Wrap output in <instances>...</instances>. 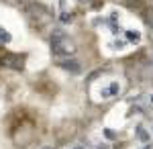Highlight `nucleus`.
Returning <instances> with one entry per match:
<instances>
[{"label": "nucleus", "mask_w": 153, "mask_h": 149, "mask_svg": "<svg viewBox=\"0 0 153 149\" xmlns=\"http://www.w3.org/2000/svg\"><path fill=\"white\" fill-rule=\"evenodd\" d=\"M112 47H114V49H123V47H125V41H114Z\"/></svg>", "instance_id": "obj_8"}, {"label": "nucleus", "mask_w": 153, "mask_h": 149, "mask_svg": "<svg viewBox=\"0 0 153 149\" xmlns=\"http://www.w3.org/2000/svg\"><path fill=\"white\" fill-rule=\"evenodd\" d=\"M137 137L141 139V141H145V143H147V141H149V135H147V131H145V129H143L141 125L137 127Z\"/></svg>", "instance_id": "obj_5"}, {"label": "nucleus", "mask_w": 153, "mask_h": 149, "mask_svg": "<svg viewBox=\"0 0 153 149\" xmlns=\"http://www.w3.org/2000/svg\"><path fill=\"white\" fill-rule=\"evenodd\" d=\"M74 149H84V147H74Z\"/></svg>", "instance_id": "obj_14"}, {"label": "nucleus", "mask_w": 153, "mask_h": 149, "mask_svg": "<svg viewBox=\"0 0 153 149\" xmlns=\"http://www.w3.org/2000/svg\"><path fill=\"white\" fill-rule=\"evenodd\" d=\"M0 43H10V33L0 29Z\"/></svg>", "instance_id": "obj_6"}, {"label": "nucleus", "mask_w": 153, "mask_h": 149, "mask_svg": "<svg viewBox=\"0 0 153 149\" xmlns=\"http://www.w3.org/2000/svg\"><path fill=\"white\" fill-rule=\"evenodd\" d=\"M43 149H53V147H49V145H47V147H43Z\"/></svg>", "instance_id": "obj_12"}, {"label": "nucleus", "mask_w": 153, "mask_h": 149, "mask_svg": "<svg viewBox=\"0 0 153 149\" xmlns=\"http://www.w3.org/2000/svg\"><path fill=\"white\" fill-rule=\"evenodd\" d=\"M143 149H153V147H151V145H145V147H143Z\"/></svg>", "instance_id": "obj_10"}, {"label": "nucleus", "mask_w": 153, "mask_h": 149, "mask_svg": "<svg viewBox=\"0 0 153 149\" xmlns=\"http://www.w3.org/2000/svg\"><path fill=\"white\" fill-rule=\"evenodd\" d=\"M151 57H153V53H151Z\"/></svg>", "instance_id": "obj_16"}, {"label": "nucleus", "mask_w": 153, "mask_h": 149, "mask_svg": "<svg viewBox=\"0 0 153 149\" xmlns=\"http://www.w3.org/2000/svg\"><path fill=\"white\" fill-rule=\"evenodd\" d=\"M118 92H120V86H118L117 82H112V84H110L108 88H104L100 94H102V98H110V96H117Z\"/></svg>", "instance_id": "obj_3"}, {"label": "nucleus", "mask_w": 153, "mask_h": 149, "mask_svg": "<svg viewBox=\"0 0 153 149\" xmlns=\"http://www.w3.org/2000/svg\"><path fill=\"white\" fill-rule=\"evenodd\" d=\"M149 23H151V27H153V19H151V21H149Z\"/></svg>", "instance_id": "obj_13"}, {"label": "nucleus", "mask_w": 153, "mask_h": 149, "mask_svg": "<svg viewBox=\"0 0 153 149\" xmlns=\"http://www.w3.org/2000/svg\"><path fill=\"white\" fill-rule=\"evenodd\" d=\"M104 135H106L108 139H114V137H117V135H114V131H110V129H106V131H104Z\"/></svg>", "instance_id": "obj_9"}, {"label": "nucleus", "mask_w": 153, "mask_h": 149, "mask_svg": "<svg viewBox=\"0 0 153 149\" xmlns=\"http://www.w3.org/2000/svg\"><path fill=\"white\" fill-rule=\"evenodd\" d=\"M51 51H53V55H71L76 51V47L61 31H55L53 41H51Z\"/></svg>", "instance_id": "obj_1"}, {"label": "nucleus", "mask_w": 153, "mask_h": 149, "mask_svg": "<svg viewBox=\"0 0 153 149\" xmlns=\"http://www.w3.org/2000/svg\"><path fill=\"white\" fill-rule=\"evenodd\" d=\"M151 102H153V96H151Z\"/></svg>", "instance_id": "obj_15"}, {"label": "nucleus", "mask_w": 153, "mask_h": 149, "mask_svg": "<svg viewBox=\"0 0 153 149\" xmlns=\"http://www.w3.org/2000/svg\"><path fill=\"white\" fill-rule=\"evenodd\" d=\"M127 39H129L131 43H139V41H141V33H139V31H127Z\"/></svg>", "instance_id": "obj_4"}, {"label": "nucleus", "mask_w": 153, "mask_h": 149, "mask_svg": "<svg viewBox=\"0 0 153 149\" xmlns=\"http://www.w3.org/2000/svg\"><path fill=\"white\" fill-rule=\"evenodd\" d=\"M98 149H108V147H106V145H100V147H98Z\"/></svg>", "instance_id": "obj_11"}, {"label": "nucleus", "mask_w": 153, "mask_h": 149, "mask_svg": "<svg viewBox=\"0 0 153 149\" xmlns=\"http://www.w3.org/2000/svg\"><path fill=\"white\" fill-rule=\"evenodd\" d=\"M59 68L68 69V72H71V74H78V72L82 69V66H80L76 59H68V61H61V63H59Z\"/></svg>", "instance_id": "obj_2"}, {"label": "nucleus", "mask_w": 153, "mask_h": 149, "mask_svg": "<svg viewBox=\"0 0 153 149\" xmlns=\"http://www.w3.org/2000/svg\"><path fill=\"white\" fill-rule=\"evenodd\" d=\"M71 19H74V16L68 14V12H63V14H61V23H71Z\"/></svg>", "instance_id": "obj_7"}]
</instances>
